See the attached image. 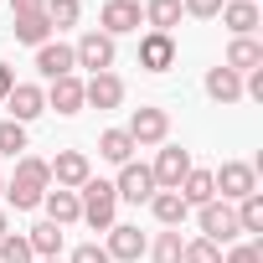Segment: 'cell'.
Instances as JSON below:
<instances>
[{
    "instance_id": "23",
    "label": "cell",
    "mask_w": 263,
    "mask_h": 263,
    "mask_svg": "<svg viewBox=\"0 0 263 263\" xmlns=\"http://www.w3.org/2000/svg\"><path fill=\"white\" fill-rule=\"evenodd\" d=\"M206 98H217V103H237V98H242V78H237L232 67H212V72H206Z\"/></svg>"
},
{
    "instance_id": "14",
    "label": "cell",
    "mask_w": 263,
    "mask_h": 263,
    "mask_svg": "<svg viewBox=\"0 0 263 263\" xmlns=\"http://www.w3.org/2000/svg\"><path fill=\"white\" fill-rule=\"evenodd\" d=\"M6 108H11V119H16V124H31V119H42V114H47V93H42L36 83H16V88L6 93Z\"/></svg>"
},
{
    "instance_id": "10",
    "label": "cell",
    "mask_w": 263,
    "mask_h": 263,
    "mask_svg": "<svg viewBox=\"0 0 263 263\" xmlns=\"http://www.w3.org/2000/svg\"><path fill=\"white\" fill-rule=\"evenodd\" d=\"M114 196L119 201H150L155 196V176H150V165H135V160H129V165H119V181H114Z\"/></svg>"
},
{
    "instance_id": "32",
    "label": "cell",
    "mask_w": 263,
    "mask_h": 263,
    "mask_svg": "<svg viewBox=\"0 0 263 263\" xmlns=\"http://www.w3.org/2000/svg\"><path fill=\"white\" fill-rule=\"evenodd\" d=\"M181 263H222V248L206 242V237H191V242L181 248Z\"/></svg>"
},
{
    "instance_id": "38",
    "label": "cell",
    "mask_w": 263,
    "mask_h": 263,
    "mask_svg": "<svg viewBox=\"0 0 263 263\" xmlns=\"http://www.w3.org/2000/svg\"><path fill=\"white\" fill-rule=\"evenodd\" d=\"M6 232H11V217H6V212H0V237H6Z\"/></svg>"
},
{
    "instance_id": "22",
    "label": "cell",
    "mask_w": 263,
    "mask_h": 263,
    "mask_svg": "<svg viewBox=\"0 0 263 263\" xmlns=\"http://www.w3.org/2000/svg\"><path fill=\"white\" fill-rule=\"evenodd\" d=\"M11 21H16V42H26V47H47V42H52V21H47V11L11 16Z\"/></svg>"
},
{
    "instance_id": "34",
    "label": "cell",
    "mask_w": 263,
    "mask_h": 263,
    "mask_svg": "<svg viewBox=\"0 0 263 263\" xmlns=\"http://www.w3.org/2000/svg\"><path fill=\"white\" fill-rule=\"evenodd\" d=\"M181 11L196 21H212V16H222V0H181Z\"/></svg>"
},
{
    "instance_id": "33",
    "label": "cell",
    "mask_w": 263,
    "mask_h": 263,
    "mask_svg": "<svg viewBox=\"0 0 263 263\" xmlns=\"http://www.w3.org/2000/svg\"><path fill=\"white\" fill-rule=\"evenodd\" d=\"M222 263H263V242H258V237H253V242H237V248L222 253Z\"/></svg>"
},
{
    "instance_id": "37",
    "label": "cell",
    "mask_w": 263,
    "mask_h": 263,
    "mask_svg": "<svg viewBox=\"0 0 263 263\" xmlns=\"http://www.w3.org/2000/svg\"><path fill=\"white\" fill-rule=\"evenodd\" d=\"M11 88H16V72H11V67H6V62H0V98H6V93H11Z\"/></svg>"
},
{
    "instance_id": "40",
    "label": "cell",
    "mask_w": 263,
    "mask_h": 263,
    "mask_svg": "<svg viewBox=\"0 0 263 263\" xmlns=\"http://www.w3.org/2000/svg\"><path fill=\"white\" fill-rule=\"evenodd\" d=\"M0 196H6V181H0Z\"/></svg>"
},
{
    "instance_id": "12",
    "label": "cell",
    "mask_w": 263,
    "mask_h": 263,
    "mask_svg": "<svg viewBox=\"0 0 263 263\" xmlns=\"http://www.w3.org/2000/svg\"><path fill=\"white\" fill-rule=\"evenodd\" d=\"M47 165H52V186H62V191H78L93 176V165H88L83 150H57V160H47Z\"/></svg>"
},
{
    "instance_id": "7",
    "label": "cell",
    "mask_w": 263,
    "mask_h": 263,
    "mask_svg": "<svg viewBox=\"0 0 263 263\" xmlns=\"http://www.w3.org/2000/svg\"><path fill=\"white\" fill-rule=\"evenodd\" d=\"M98 26H103V36H129V31L145 26V11H140V0H108Z\"/></svg>"
},
{
    "instance_id": "4",
    "label": "cell",
    "mask_w": 263,
    "mask_h": 263,
    "mask_svg": "<svg viewBox=\"0 0 263 263\" xmlns=\"http://www.w3.org/2000/svg\"><path fill=\"white\" fill-rule=\"evenodd\" d=\"M196 222H201V237L206 242H232V237H242L237 232V212H232V201H206V206H196Z\"/></svg>"
},
{
    "instance_id": "24",
    "label": "cell",
    "mask_w": 263,
    "mask_h": 263,
    "mask_svg": "<svg viewBox=\"0 0 263 263\" xmlns=\"http://www.w3.org/2000/svg\"><path fill=\"white\" fill-rule=\"evenodd\" d=\"M150 212H155V222H160V227H181L191 206L181 201V191H155V196H150Z\"/></svg>"
},
{
    "instance_id": "5",
    "label": "cell",
    "mask_w": 263,
    "mask_h": 263,
    "mask_svg": "<svg viewBox=\"0 0 263 263\" xmlns=\"http://www.w3.org/2000/svg\"><path fill=\"white\" fill-rule=\"evenodd\" d=\"M124 135L135 140V145H165V135H171V114L165 108H135L129 114V124H124Z\"/></svg>"
},
{
    "instance_id": "9",
    "label": "cell",
    "mask_w": 263,
    "mask_h": 263,
    "mask_svg": "<svg viewBox=\"0 0 263 263\" xmlns=\"http://www.w3.org/2000/svg\"><path fill=\"white\" fill-rule=\"evenodd\" d=\"M186 171H191V155H186L181 145H165V150L155 155V165H150V176H155V191H176V186L186 181Z\"/></svg>"
},
{
    "instance_id": "17",
    "label": "cell",
    "mask_w": 263,
    "mask_h": 263,
    "mask_svg": "<svg viewBox=\"0 0 263 263\" xmlns=\"http://www.w3.org/2000/svg\"><path fill=\"white\" fill-rule=\"evenodd\" d=\"M222 21H227L232 36H253L263 11H258V0H222Z\"/></svg>"
},
{
    "instance_id": "27",
    "label": "cell",
    "mask_w": 263,
    "mask_h": 263,
    "mask_svg": "<svg viewBox=\"0 0 263 263\" xmlns=\"http://www.w3.org/2000/svg\"><path fill=\"white\" fill-rule=\"evenodd\" d=\"M232 212H237V232H253V237L263 232V191H253V196H242V201H237Z\"/></svg>"
},
{
    "instance_id": "13",
    "label": "cell",
    "mask_w": 263,
    "mask_h": 263,
    "mask_svg": "<svg viewBox=\"0 0 263 263\" xmlns=\"http://www.w3.org/2000/svg\"><path fill=\"white\" fill-rule=\"evenodd\" d=\"M36 72H42L47 83H57V78H72V72H78V57H72V47H67V42H47V47H36Z\"/></svg>"
},
{
    "instance_id": "3",
    "label": "cell",
    "mask_w": 263,
    "mask_h": 263,
    "mask_svg": "<svg viewBox=\"0 0 263 263\" xmlns=\"http://www.w3.org/2000/svg\"><path fill=\"white\" fill-rule=\"evenodd\" d=\"M212 181H217V201H232V206L258 191V171L248 160H222V171H212Z\"/></svg>"
},
{
    "instance_id": "8",
    "label": "cell",
    "mask_w": 263,
    "mask_h": 263,
    "mask_svg": "<svg viewBox=\"0 0 263 263\" xmlns=\"http://www.w3.org/2000/svg\"><path fill=\"white\" fill-rule=\"evenodd\" d=\"M72 57H78V67H88V72H108V67H114V57H119V47H114V36L88 31V36L72 47Z\"/></svg>"
},
{
    "instance_id": "39",
    "label": "cell",
    "mask_w": 263,
    "mask_h": 263,
    "mask_svg": "<svg viewBox=\"0 0 263 263\" xmlns=\"http://www.w3.org/2000/svg\"><path fill=\"white\" fill-rule=\"evenodd\" d=\"M36 263H62V258H36Z\"/></svg>"
},
{
    "instance_id": "1",
    "label": "cell",
    "mask_w": 263,
    "mask_h": 263,
    "mask_svg": "<svg viewBox=\"0 0 263 263\" xmlns=\"http://www.w3.org/2000/svg\"><path fill=\"white\" fill-rule=\"evenodd\" d=\"M47 191H52V165H47L42 155H21V160H16V176L6 181V201H11L16 212H36Z\"/></svg>"
},
{
    "instance_id": "16",
    "label": "cell",
    "mask_w": 263,
    "mask_h": 263,
    "mask_svg": "<svg viewBox=\"0 0 263 263\" xmlns=\"http://www.w3.org/2000/svg\"><path fill=\"white\" fill-rule=\"evenodd\" d=\"M222 67H232L237 78H248V72H258V67H263V42H253V36H232V47H227V57H222Z\"/></svg>"
},
{
    "instance_id": "28",
    "label": "cell",
    "mask_w": 263,
    "mask_h": 263,
    "mask_svg": "<svg viewBox=\"0 0 263 263\" xmlns=\"http://www.w3.org/2000/svg\"><path fill=\"white\" fill-rule=\"evenodd\" d=\"M181 248H186V242H181V227H165V232L155 237L150 258H155V263H181Z\"/></svg>"
},
{
    "instance_id": "36",
    "label": "cell",
    "mask_w": 263,
    "mask_h": 263,
    "mask_svg": "<svg viewBox=\"0 0 263 263\" xmlns=\"http://www.w3.org/2000/svg\"><path fill=\"white\" fill-rule=\"evenodd\" d=\"M31 11H47V0H11V16H31Z\"/></svg>"
},
{
    "instance_id": "35",
    "label": "cell",
    "mask_w": 263,
    "mask_h": 263,
    "mask_svg": "<svg viewBox=\"0 0 263 263\" xmlns=\"http://www.w3.org/2000/svg\"><path fill=\"white\" fill-rule=\"evenodd\" d=\"M67 263H108V253L98 248V242H83V248H72V258Z\"/></svg>"
},
{
    "instance_id": "21",
    "label": "cell",
    "mask_w": 263,
    "mask_h": 263,
    "mask_svg": "<svg viewBox=\"0 0 263 263\" xmlns=\"http://www.w3.org/2000/svg\"><path fill=\"white\" fill-rule=\"evenodd\" d=\"M140 11H145V26H150V31H165V36H171V31L181 26V16H186L181 0H145Z\"/></svg>"
},
{
    "instance_id": "19",
    "label": "cell",
    "mask_w": 263,
    "mask_h": 263,
    "mask_svg": "<svg viewBox=\"0 0 263 263\" xmlns=\"http://www.w3.org/2000/svg\"><path fill=\"white\" fill-rule=\"evenodd\" d=\"M42 206H47V222H57V227H72V222H83V206H78V191H47L42 196Z\"/></svg>"
},
{
    "instance_id": "18",
    "label": "cell",
    "mask_w": 263,
    "mask_h": 263,
    "mask_svg": "<svg viewBox=\"0 0 263 263\" xmlns=\"http://www.w3.org/2000/svg\"><path fill=\"white\" fill-rule=\"evenodd\" d=\"M47 93V108H57V114H83V78L72 72V78H57L52 88H42Z\"/></svg>"
},
{
    "instance_id": "11",
    "label": "cell",
    "mask_w": 263,
    "mask_h": 263,
    "mask_svg": "<svg viewBox=\"0 0 263 263\" xmlns=\"http://www.w3.org/2000/svg\"><path fill=\"white\" fill-rule=\"evenodd\" d=\"M140 67H145V72H171V67H176V36L145 31V36H140Z\"/></svg>"
},
{
    "instance_id": "2",
    "label": "cell",
    "mask_w": 263,
    "mask_h": 263,
    "mask_svg": "<svg viewBox=\"0 0 263 263\" xmlns=\"http://www.w3.org/2000/svg\"><path fill=\"white\" fill-rule=\"evenodd\" d=\"M78 206H83V222H88L93 232H108V227H114V212H119L114 181H98V176H88V181L78 186Z\"/></svg>"
},
{
    "instance_id": "20",
    "label": "cell",
    "mask_w": 263,
    "mask_h": 263,
    "mask_svg": "<svg viewBox=\"0 0 263 263\" xmlns=\"http://www.w3.org/2000/svg\"><path fill=\"white\" fill-rule=\"evenodd\" d=\"M176 191H181L186 206H206V201H217V181H212V171H196V165L186 171V181H181Z\"/></svg>"
},
{
    "instance_id": "30",
    "label": "cell",
    "mask_w": 263,
    "mask_h": 263,
    "mask_svg": "<svg viewBox=\"0 0 263 263\" xmlns=\"http://www.w3.org/2000/svg\"><path fill=\"white\" fill-rule=\"evenodd\" d=\"M0 263H36V253H31V242H26V237L6 232V237H0Z\"/></svg>"
},
{
    "instance_id": "26",
    "label": "cell",
    "mask_w": 263,
    "mask_h": 263,
    "mask_svg": "<svg viewBox=\"0 0 263 263\" xmlns=\"http://www.w3.org/2000/svg\"><path fill=\"white\" fill-rule=\"evenodd\" d=\"M135 140H129L124 135V129H103V135H98V155L103 160H114V165H129V160H135Z\"/></svg>"
},
{
    "instance_id": "25",
    "label": "cell",
    "mask_w": 263,
    "mask_h": 263,
    "mask_svg": "<svg viewBox=\"0 0 263 263\" xmlns=\"http://www.w3.org/2000/svg\"><path fill=\"white\" fill-rule=\"evenodd\" d=\"M26 242H31V253H36V258H62V227H57V222H47V217L26 232Z\"/></svg>"
},
{
    "instance_id": "6",
    "label": "cell",
    "mask_w": 263,
    "mask_h": 263,
    "mask_svg": "<svg viewBox=\"0 0 263 263\" xmlns=\"http://www.w3.org/2000/svg\"><path fill=\"white\" fill-rule=\"evenodd\" d=\"M103 253H108V263H140V258L150 253V242H145V232H140V227L114 222V227H108V242H103Z\"/></svg>"
},
{
    "instance_id": "29",
    "label": "cell",
    "mask_w": 263,
    "mask_h": 263,
    "mask_svg": "<svg viewBox=\"0 0 263 263\" xmlns=\"http://www.w3.org/2000/svg\"><path fill=\"white\" fill-rule=\"evenodd\" d=\"M78 16H83V6H78V0H47V21H52V31L78 26Z\"/></svg>"
},
{
    "instance_id": "15",
    "label": "cell",
    "mask_w": 263,
    "mask_h": 263,
    "mask_svg": "<svg viewBox=\"0 0 263 263\" xmlns=\"http://www.w3.org/2000/svg\"><path fill=\"white\" fill-rule=\"evenodd\" d=\"M124 103V83L114 72H93L83 83V108H119Z\"/></svg>"
},
{
    "instance_id": "31",
    "label": "cell",
    "mask_w": 263,
    "mask_h": 263,
    "mask_svg": "<svg viewBox=\"0 0 263 263\" xmlns=\"http://www.w3.org/2000/svg\"><path fill=\"white\" fill-rule=\"evenodd\" d=\"M21 150H26V124L0 119V155H21Z\"/></svg>"
}]
</instances>
